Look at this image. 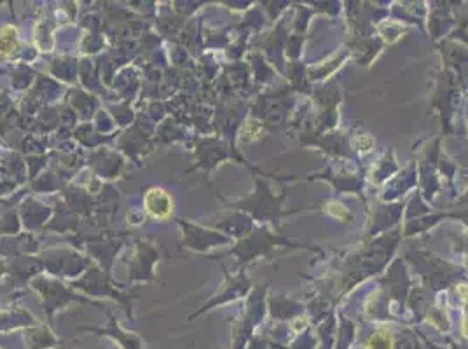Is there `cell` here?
Listing matches in <instances>:
<instances>
[{"label":"cell","instance_id":"1","mask_svg":"<svg viewBox=\"0 0 468 349\" xmlns=\"http://www.w3.org/2000/svg\"><path fill=\"white\" fill-rule=\"evenodd\" d=\"M145 209L152 217L157 218H166L171 215L173 211V203L171 197L161 189H150L145 194Z\"/></svg>","mask_w":468,"mask_h":349},{"label":"cell","instance_id":"2","mask_svg":"<svg viewBox=\"0 0 468 349\" xmlns=\"http://www.w3.org/2000/svg\"><path fill=\"white\" fill-rule=\"evenodd\" d=\"M18 45V33L13 26L0 28V56L13 54Z\"/></svg>","mask_w":468,"mask_h":349},{"label":"cell","instance_id":"3","mask_svg":"<svg viewBox=\"0 0 468 349\" xmlns=\"http://www.w3.org/2000/svg\"><path fill=\"white\" fill-rule=\"evenodd\" d=\"M391 337L384 332H378L374 333L372 337L367 342V348L369 349H391Z\"/></svg>","mask_w":468,"mask_h":349},{"label":"cell","instance_id":"4","mask_svg":"<svg viewBox=\"0 0 468 349\" xmlns=\"http://www.w3.org/2000/svg\"><path fill=\"white\" fill-rule=\"evenodd\" d=\"M327 211H329L332 217H337V218L346 217V208L342 205H339V203H330V205L327 206Z\"/></svg>","mask_w":468,"mask_h":349}]
</instances>
